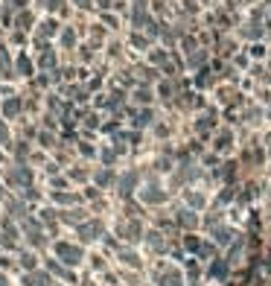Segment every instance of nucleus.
Masks as SVG:
<instances>
[{
    "label": "nucleus",
    "instance_id": "obj_35",
    "mask_svg": "<svg viewBox=\"0 0 271 286\" xmlns=\"http://www.w3.org/2000/svg\"><path fill=\"white\" fill-rule=\"evenodd\" d=\"M204 59H207V53H204V50H196V53H190L187 64H190V67H201V64H204Z\"/></svg>",
    "mask_w": 271,
    "mask_h": 286
},
{
    "label": "nucleus",
    "instance_id": "obj_26",
    "mask_svg": "<svg viewBox=\"0 0 271 286\" xmlns=\"http://www.w3.org/2000/svg\"><path fill=\"white\" fill-rule=\"evenodd\" d=\"M32 24H35L32 12H29V9H21V12H18V18H15V29L27 32V29H32Z\"/></svg>",
    "mask_w": 271,
    "mask_h": 286
},
{
    "label": "nucleus",
    "instance_id": "obj_48",
    "mask_svg": "<svg viewBox=\"0 0 271 286\" xmlns=\"http://www.w3.org/2000/svg\"><path fill=\"white\" fill-rule=\"evenodd\" d=\"M73 3H76L79 9H90V6H93V0H73Z\"/></svg>",
    "mask_w": 271,
    "mask_h": 286
},
{
    "label": "nucleus",
    "instance_id": "obj_11",
    "mask_svg": "<svg viewBox=\"0 0 271 286\" xmlns=\"http://www.w3.org/2000/svg\"><path fill=\"white\" fill-rule=\"evenodd\" d=\"M76 231H79V237L85 242H93V240H100L102 237V222L100 219H88V222H82Z\"/></svg>",
    "mask_w": 271,
    "mask_h": 286
},
{
    "label": "nucleus",
    "instance_id": "obj_17",
    "mask_svg": "<svg viewBox=\"0 0 271 286\" xmlns=\"http://www.w3.org/2000/svg\"><path fill=\"white\" fill-rule=\"evenodd\" d=\"M0 76L3 79H15L18 73H15V62H12V56L6 47H0Z\"/></svg>",
    "mask_w": 271,
    "mask_h": 286
},
{
    "label": "nucleus",
    "instance_id": "obj_29",
    "mask_svg": "<svg viewBox=\"0 0 271 286\" xmlns=\"http://www.w3.org/2000/svg\"><path fill=\"white\" fill-rule=\"evenodd\" d=\"M82 126H85L88 132H100V129H102V123H100V114H96V111H88V117L82 120Z\"/></svg>",
    "mask_w": 271,
    "mask_h": 286
},
{
    "label": "nucleus",
    "instance_id": "obj_5",
    "mask_svg": "<svg viewBox=\"0 0 271 286\" xmlns=\"http://www.w3.org/2000/svg\"><path fill=\"white\" fill-rule=\"evenodd\" d=\"M140 187V172L137 170H126L117 175V196L120 199H131V193Z\"/></svg>",
    "mask_w": 271,
    "mask_h": 286
},
{
    "label": "nucleus",
    "instance_id": "obj_23",
    "mask_svg": "<svg viewBox=\"0 0 271 286\" xmlns=\"http://www.w3.org/2000/svg\"><path fill=\"white\" fill-rule=\"evenodd\" d=\"M117 158H120V152L114 149V146H100V164L102 167H117Z\"/></svg>",
    "mask_w": 271,
    "mask_h": 286
},
{
    "label": "nucleus",
    "instance_id": "obj_46",
    "mask_svg": "<svg viewBox=\"0 0 271 286\" xmlns=\"http://www.w3.org/2000/svg\"><path fill=\"white\" fill-rule=\"evenodd\" d=\"M184 245H187L190 251H196V248H199V240H196V237H187V240H184Z\"/></svg>",
    "mask_w": 271,
    "mask_h": 286
},
{
    "label": "nucleus",
    "instance_id": "obj_30",
    "mask_svg": "<svg viewBox=\"0 0 271 286\" xmlns=\"http://www.w3.org/2000/svg\"><path fill=\"white\" fill-rule=\"evenodd\" d=\"M149 44H152V38L143 35L140 29H134V32H131V47H137V50H146Z\"/></svg>",
    "mask_w": 271,
    "mask_h": 286
},
{
    "label": "nucleus",
    "instance_id": "obj_8",
    "mask_svg": "<svg viewBox=\"0 0 271 286\" xmlns=\"http://www.w3.org/2000/svg\"><path fill=\"white\" fill-rule=\"evenodd\" d=\"M128 117H131V129H146V126L154 123V108L152 105H143V108H128L126 111Z\"/></svg>",
    "mask_w": 271,
    "mask_h": 286
},
{
    "label": "nucleus",
    "instance_id": "obj_15",
    "mask_svg": "<svg viewBox=\"0 0 271 286\" xmlns=\"http://www.w3.org/2000/svg\"><path fill=\"white\" fill-rule=\"evenodd\" d=\"M50 199H53L55 205H64V207L79 205V202H82V196H79V193H73V190H53Z\"/></svg>",
    "mask_w": 271,
    "mask_h": 286
},
{
    "label": "nucleus",
    "instance_id": "obj_50",
    "mask_svg": "<svg viewBox=\"0 0 271 286\" xmlns=\"http://www.w3.org/2000/svg\"><path fill=\"white\" fill-rule=\"evenodd\" d=\"M102 21H105L108 27H117V18H114V15H102Z\"/></svg>",
    "mask_w": 271,
    "mask_h": 286
},
{
    "label": "nucleus",
    "instance_id": "obj_24",
    "mask_svg": "<svg viewBox=\"0 0 271 286\" xmlns=\"http://www.w3.org/2000/svg\"><path fill=\"white\" fill-rule=\"evenodd\" d=\"M67 178H70V181H76V184H88V181L93 178V172H90L88 167H82V164H79V167H73V170H67Z\"/></svg>",
    "mask_w": 271,
    "mask_h": 286
},
{
    "label": "nucleus",
    "instance_id": "obj_32",
    "mask_svg": "<svg viewBox=\"0 0 271 286\" xmlns=\"http://www.w3.org/2000/svg\"><path fill=\"white\" fill-rule=\"evenodd\" d=\"M50 190H70V178L67 175H50Z\"/></svg>",
    "mask_w": 271,
    "mask_h": 286
},
{
    "label": "nucleus",
    "instance_id": "obj_37",
    "mask_svg": "<svg viewBox=\"0 0 271 286\" xmlns=\"http://www.w3.org/2000/svg\"><path fill=\"white\" fill-rule=\"evenodd\" d=\"M196 82H199L201 88H207V85H213V73H210L207 67H204V70L199 73V79H196Z\"/></svg>",
    "mask_w": 271,
    "mask_h": 286
},
{
    "label": "nucleus",
    "instance_id": "obj_44",
    "mask_svg": "<svg viewBox=\"0 0 271 286\" xmlns=\"http://www.w3.org/2000/svg\"><path fill=\"white\" fill-rule=\"evenodd\" d=\"M102 88V76H93V79L88 82V91H100Z\"/></svg>",
    "mask_w": 271,
    "mask_h": 286
},
{
    "label": "nucleus",
    "instance_id": "obj_43",
    "mask_svg": "<svg viewBox=\"0 0 271 286\" xmlns=\"http://www.w3.org/2000/svg\"><path fill=\"white\" fill-rule=\"evenodd\" d=\"M12 41H15V44H27V32L15 29V32H12Z\"/></svg>",
    "mask_w": 271,
    "mask_h": 286
},
{
    "label": "nucleus",
    "instance_id": "obj_39",
    "mask_svg": "<svg viewBox=\"0 0 271 286\" xmlns=\"http://www.w3.org/2000/svg\"><path fill=\"white\" fill-rule=\"evenodd\" d=\"M187 202H190L192 207H201L204 205V196H201V193H187Z\"/></svg>",
    "mask_w": 271,
    "mask_h": 286
},
{
    "label": "nucleus",
    "instance_id": "obj_33",
    "mask_svg": "<svg viewBox=\"0 0 271 286\" xmlns=\"http://www.w3.org/2000/svg\"><path fill=\"white\" fill-rule=\"evenodd\" d=\"M53 73H44V70H41V76H38V79H35V85H38V88H41V91H50V88H53Z\"/></svg>",
    "mask_w": 271,
    "mask_h": 286
},
{
    "label": "nucleus",
    "instance_id": "obj_20",
    "mask_svg": "<svg viewBox=\"0 0 271 286\" xmlns=\"http://www.w3.org/2000/svg\"><path fill=\"white\" fill-rule=\"evenodd\" d=\"M76 152H79V158H82V161H93V158H100V146L82 137V140L76 143Z\"/></svg>",
    "mask_w": 271,
    "mask_h": 286
},
{
    "label": "nucleus",
    "instance_id": "obj_3",
    "mask_svg": "<svg viewBox=\"0 0 271 286\" xmlns=\"http://www.w3.org/2000/svg\"><path fill=\"white\" fill-rule=\"evenodd\" d=\"M55 257L62 260L64 266H79L82 260H85V251H82L79 245L67 242V240H59L55 242Z\"/></svg>",
    "mask_w": 271,
    "mask_h": 286
},
{
    "label": "nucleus",
    "instance_id": "obj_4",
    "mask_svg": "<svg viewBox=\"0 0 271 286\" xmlns=\"http://www.w3.org/2000/svg\"><path fill=\"white\" fill-rule=\"evenodd\" d=\"M24 111H27V102H24V97H6L0 99V117L6 120V123H12V120H21L24 117Z\"/></svg>",
    "mask_w": 271,
    "mask_h": 286
},
{
    "label": "nucleus",
    "instance_id": "obj_1",
    "mask_svg": "<svg viewBox=\"0 0 271 286\" xmlns=\"http://www.w3.org/2000/svg\"><path fill=\"white\" fill-rule=\"evenodd\" d=\"M32 167L29 164H9L6 170H3V184H9L12 190H24L32 184Z\"/></svg>",
    "mask_w": 271,
    "mask_h": 286
},
{
    "label": "nucleus",
    "instance_id": "obj_45",
    "mask_svg": "<svg viewBox=\"0 0 271 286\" xmlns=\"http://www.w3.org/2000/svg\"><path fill=\"white\" fill-rule=\"evenodd\" d=\"M6 97H15V91L9 85H0V99H6Z\"/></svg>",
    "mask_w": 271,
    "mask_h": 286
},
{
    "label": "nucleus",
    "instance_id": "obj_52",
    "mask_svg": "<svg viewBox=\"0 0 271 286\" xmlns=\"http://www.w3.org/2000/svg\"><path fill=\"white\" fill-rule=\"evenodd\" d=\"M6 161V149H0V164Z\"/></svg>",
    "mask_w": 271,
    "mask_h": 286
},
{
    "label": "nucleus",
    "instance_id": "obj_31",
    "mask_svg": "<svg viewBox=\"0 0 271 286\" xmlns=\"http://www.w3.org/2000/svg\"><path fill=\"white\" fill-rule=\"evenodd\" d=\"M149 62H152L154 67H163V64L169 62V53H166V50H152V53H149Z\"/></svg>",
    "mask_w": 271,
    "mask_h": 286
},
{
    "label": "nucleus",
    "instance_id": "obj_40",
    "mask_svg": "<svg viewBox=\"0 0 271 286\" xmlns=\"http://www.w3.org/2000/svg\"><path fill=\"white\" fill-rule=\"evenodd\" d=\"M93 3H96V9H100V12H108V9L117 6V3H111V0H93Z\"/></svg>",
    "mask_w": 271,
    "mask_h": 286
},
{
    "label": "nucleus",
    "instance_id": "obj_14",
    "mask_svg": "<svg viewBox=\"0 0 271 286\" xmlns=\"http://www.w3.org/2000/svg\"><path fill=\"white\" fill-rule=\"evenodd\" d=\"M15 73H18L21 79H32V76H35V64H32V59H29L27 53H21L18 59H15Z\"/></svg>",
    "mask_w": 271,
    "mask_h": 286
},
{
    "label": "nucleus",
    "instance_id": "obj_47",
    "mask_svg": "<svg viewBox=\"0 0 271 286\" xmlns=\"http://www.w3.org/2000/svg\"><path fill=\"white\" fill-rule=\"evenodd\" d=\"M15 9H29V0H9Z\"/></svg>",
    "mask_w": 271,
    "mask_h": 286
},
{
    "label": "nucleus",
    "instance_id": "obj_19",
    "mask_svg": "<svg viewBox=\"0 0 271 286\" xmlns=\"http://www.w3.org/2000/svg\"><path fill=\"white\" fill-rule=\"evenodd\" d=\"M35 146H38V149H55V146H59V134L50 132V129H38Z\"/></svg>",
    "mask_w": 271,
    "mask_h": 286
},
{
    "label": "nucleus",
    "instance_id": "obj_36",
    "mask_svg": "<svg viewBox=\"0 0 271 286\" xmlns=\"http://www.w3.org/2000/svg\"><path fill=\"white\" fill-rule=\"evenodd\" d=\"M21 266L27 269V272H35V269H38V263H35V254H29V251H27V254H21Z\"/></svg>",
    "mask_w": 271,
    "mask_h": 286
},
{
    "label": "nucleus",
    "instance_id": "obj_22",
    "mask_svg": "<svg viewBox=\"0 0 271 286\" xmlns=\"http://www.w3.org/2000/svg\"><path fill=\"white\" fill-rule=\"evenodd\" d=\"M47 269H50V275H55V277H64V280H70L73 283V275H70V266H64L59 257H53V260H47Z\"/></svg>",
    "mask_w": 271,
    "mask_h": 286
},
{
    "label": "nucleus",
    "instance_id": "obj_41",
    "mask_svg": "<svg viewBox=\"0 0 271 286\" xmlns=\"http://www.w3.org/2000/svg\"><path fill=\"white\" fill-rule=\"evenodd\" d=\"M44 172H47V175H59V164H55V161H44Z\"/></svg>",
    "mask_w": 271,
    "mask_h": 286
},
{
    "label": "nucleus",
    "instance_id": "obj_21",
    "mask_svg": "<svg viewBox=\"0 0 271 286\" xmlns=\"http://www.w3.org/2000/svg\"><path fill=\"white\" fill-rule=\"evenodd\" d=\"M131 99H134L137 105L143 108V105H152V102H154V94H152V88H149V85H137V88L131 91Z\"/></svg>",
    "mask_w": 271,
    "mask_h": 286
},
{
    "label": "nucleus",
    "instance_id": "obj_53",
    "mask_svg": "<svg viewBox=\"0 0 271 286\" xmlns=\"http://www.w3.org/2000/svg\"><path fill=\"white\" fill-rule=\"evenodd\" d=\"M9 280H6V275H0V286H6Z\"/></svg>",
    "mask_w": 271,
    "mask_h": 286
},
{
    "label": "nucleus",
    "instance_id": "obj_42",
    "mask_svg": "<svg viewBox=\"0 0 271 286\" xmlns=\"http://www.w3.org/2000/svg\"><path fill=\"white\" fill-rule=\"evenodd\" d=\"M123 260H126V266H140V260H137L131 251H123Z\"/></svg>",
    "mask_w": 271,
    "mask_h": 286
},
{
    "label": "nucleus",
    "instance_id": "obj_38",
    "mask_svg": "<svg viewBox=\"0 0 271 286\" xmlns=\"http://www.w3.org/2000/svg\"><path fill=\"white\" fill-rule=\"evenodd\" d=\"M178 222H181V225H196V216H192L190 210H181V213H178Z\"/></svg>",
    "mask_w": 271,
    "mask_h": 286
},
{
    "label": "nucleus",
    "instance_id": "obj_34",
    "mask_svg": "<svg viewBox=\"0 0 271 286\" xmlns=\"http://www.w3.org/2000/svg\"><path fill=\"white\" fill-rule=\"evenodd\" d=\"M123 234H128L126 240H140V234H143V228H140L137 222H128L126 228H123Z\"/></svg>",
    "mask_w": 271,
    "mask_h": 286
},
{
    "label": "nucleus",
    "instance_id": "obj_25",
    "mask_svg": "<svg viewBox=\"0 0 271 286\" xmlns=\"http://www.w3.org/2000/svg\"><path fill=\"white\" fill-rule=\"evenodd\" d=\"M175 94H178V85H175L172 79L158 82V97H161V99H166V102H169V99L175 97Z\"/></svg>",
    "mask_w": 271,
    "mask_h": 286
},
{
    "label": "nucleus",
    "instance_id": "obj_49",
    "mask_svg": "<svg viewBox=\"0 0 271 286\" xmlns=\"http://www.w3.org/2000/svg\"><path fill=\"white\" fill-rule=\"evenodd\" d=\"M154 132H158V137H166V134H169V129H166V126H154Z\"/></svg>",
    "mask_w": 271,
    "mask_h": 286
},
{
    "label": "nucleus",
    "instance_id": "obj_16",
    "mask_svg": "<svg viewBox=\"0 0 271 286\" xmlns=\"http://www.w3.org/2000/svg\"><path fill=\"white\" fill-rule=\"evenodd\" d=\"M140 199H143L146 205H161L163 199H166V193H163L158 184H146V187L140 190Z\"/></svg>",
    "mask_w": 271,
    "mask_h": 286
},
{
    "label": "nucleus",
    "instance_id": "obj_2",
    "mask_svg": "<svg viewBox=\"0 0 271 286\" xmlns=\"http://www.w3.org/2000/svg\"><path fill=\"white\" fill-rule=\"evenodd\" d=\"M35 47H38V67H41L44 73H55V70H59V53L50 47V41L35 38Z\"/></svg>",
    "mask_w": 271,
    "mask_h": 286
},
{
    "label": "nucleus",
    "instance_id": "obj_12",
    "mask_svg": "<svg viewBox=\"0 0 271 286\" xmlns=\"http://www.w3.org/2000/svg\"><path fill=\"white\" fill-rule=\"evenodd\" d=\"M62 222H67V225H76V228H79L82 222H88V210H85V207H67V210H62Z\"/></svg>",
    "mask_w": 271,
    "mask_h": 286
},
{
    "label": "nucleus",
    "instance_id": "obj_13",
    "mask_svg": "<svg viewBox=\"0 0 271 286\" xmlns=\"http://www.w3.org/2000/svg\"><path fill=\"white\" fill-rule=\"evenodd\" d=\"M6 213H9L12 219H21V222H24V219H27V216H29V210H27V202H24V196H21V199H6Z\"/></svg>",
    "mask_w": 271,
    "mask_h": 286
},
{
    "label": "nucleus",
    "instance_id": "obj_18",
    "mask_svg": "<svg viewBox=\"0 0 271 286\" xmlns=\"http://www.w3.org/2000/svg\"><path fill=\"white\" fill-rule=\"evenodd\" d=\"M230 146H234V132L230 129H222V132L213 134V149L216 152H227Z\"/></svg>",
    "mask_w": 271,
    "mask_h": 286
},
{
    "label": "nucleus",
    "instance_id": "obj_27",
    "mask_svg": "<svg viewBox=\"0 0 271 286\" xmlns=\"http://www.w3.org/2000/svg\"><path fill=\"white\" fill-rule=\"evenodd\" d=\"M59 41H62L64 50H76V29L62 27V32H59Z\"/></svg>",
    "mask_w": 271,
    "mask_h": 286
},
{
    "label": "nucleus",
    "instance_id": "obj_28",
    "mask_svg": "<svg viewBox=\"0 0 271 286\" xmlns=\"http://www.w3.org/2000/svg\"><path fill=\"white\" fill-rule=\"evenodd\" d=\"M12 143H15V137H12V132H9V123L0 117V149H6V152H9Z\"/></svg>",
    "mask_w": 271,
    "mask_h": 286
},
{
    "label": "nucleus",
    "instance_id": "obj_7",
    "mask_svg": "<svg viewBox=\"0 0 271 286\" xmlns=\"http://www.w3.org/2000/svg\"><path fill=\"white\" fill-rule=\"evenodd\" d=\"M9 155H12V164H29V158H32V140L18 137L9 146Z\"/></svg>",
    "mask_w": 271,
    "mask_h": 286
},
{
    "label": "nucleus",
    "instance_id": "obj_51",
    "mask_svg": "<svg viewBox=\"0 0 271 286\" xmlns=\"http://www.w3.org/2000/svg\"><path fill=\"white\" fill-rule=\"evenodd\" d=\"M79 50H82V62H88V59H90V47H79Z\"/></svg>",
    "mask_w": 271,
    "mask_h": 286
},
{
    "label": "nucleus",
    "instance_id": "obj_54",
    "mask_svg": "<svg viewBox=\"0 0 271 286\" xmlns=\"http://www.w3.org/2000/svg\"><path fill=\"white\" fill-rule=\"evenodd\" d=\"M0 21H3V6H0Z\"/></svg>",
    "mask_w": 271,
    "mask_h": 286
},
{
    "label": "nucleus",
    "instance_id": "obj_6",
    "mask_svg": "<svg viewBox=\"0 0 271 286\" xmlns=\"http://www.w3.org/2000/svg\"><path fill=\"white\" fill-rule=\"evenodd\" d=\"M93 187H100V190H111V187H117V170L114 167H96L93 170Z\"/></svg>",
    "mask_w": 271,
    "mask_h": 286
},
{
    "label": "nucleus",
    "instance_id": "obj_9",
    "mask_svg": "<svg viewBox=\"0 0 271 286\" xmlns=\"http://www.w3.org/2000/svg\"><path fill=\"white\" fill-rule=\"evenodd\" d=\"M216 120H219V114L213 111V108H210V111H204V114H201L199 120H196V134L207 140L210 134L216 132Z\"/></svg>",
    "mask_w": 271,
    "mask_h": 286
},
{
    "label": "nucleus",
    "instance_id": "obj_10",
    "mask_svg": "<svg viewBox=\"0 0 271 286\" xmlns=\"http://www.w3.org/2000/svg\"><path fill=\"white\" fill-rule=\"evenodd\" d=\"M59 32H62V24H59L53 15H47L44 21H38V27H35V38H44V41L55 38Z\"/></svg>",
    "mask_w": 271,
    "mask_h": 286
}]
</instances>
